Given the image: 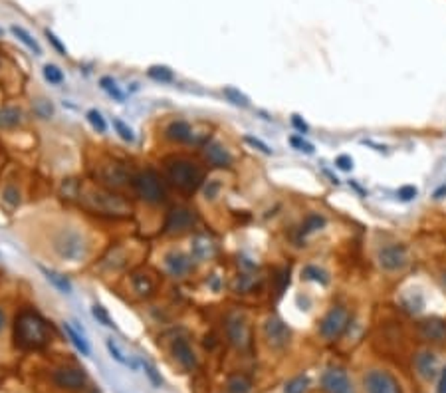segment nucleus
Wrapping results in <instances>:
<instances>
[{
	"mask_svg": "<svg viewBox=\"0 0 446 393\" xmlns=\"http://www.w3.org/2000/svg\"><path fill=\"white\" fill-rule=\"evenodd\" d=\"M52 248L66 262H82L89 253V240L78 226H62L52 237Z\"/></svg>",
	"mask_w": 446,
	"mask_h": 393,
	"instance_id": "obj_2",
	"label": "nucleus"
},
{
	"mask_svg": "<svg viewBox=\"0 0 446 393\" xmlns=\"http://www.w3.org/2000/svg\"><path fill=\"white\" fill-rule=\"evenodd\" d=\"M91 314H93V318H96V320H98L100 324L107 326V328H115L113 320L109 318V314L105 312V308H103V306H98V304H96V306L91 308Z\"/></svg>",
	"mask_w": 446,
	"mask_h": 393,
	"instance_id": "obj_38",
	"label": "nucleus"
},
{
	"mask_svg": "<svg viewBox=\"0 0 446 393\" xmlns=\"http://www.w3.org/2000/svg\"><path fill=\"white\" fill-rule=\"evenodd\" d=\"M446 195V185H443V187H438L436 191H434V199H443Z\"/></svg>",
	"mask_w": 446,
	"mask_h": 393,
	"instance_id": "obj_51",
	"label": "nucleus"
},
{
	"mask_svg": "<svg viewBox=\"0 0 446 393\" xmlns=\"http://www.w3.org/2000/svg\"><path fill=\"white\" fill-rule=\"evenodd\" d=\"M252 284H254V280H252V278H248V276L244 274V276H241V278H238V284H236V286H238V290L241 292H246L248 288H250V286H252Z\"/></svg>",
	"mask_w": 446,
	"mask_h": 393,
	"instance_id": "obj_50",
	"label": "nucleus"
},
{
	"mask_svg": "<svg viewBox=\"0 0 446 393\" xmlns=\"http://www.w3.org/2000/svg\"><path fill=\"white\" fill-rule=\"evenodd\" d=\"M308 377L304 376H298L293 377L292 381H288L286 383V387H284V393H306L308 392Z\"/></svg>",
	"mask_w": 446,
	"mask_h": 393,
	"instance_id": "obj_32",
	"label": "nucleus"
},
{
	"mask_svg": "<svg viewBox=\"0 0 446 393\" xmlns=\"http://www.w3.org/2000/svg\"><path fill=\"white\" fill-rule=\"evenodd\" d=\"M244 141L250 145V147H254V149H258V151H262L264 155H272V149L264 143V141H260V139H256V137L252 136H246L244 137Z\"/></svg>",
	"mask_w": 446,
	"mask_h": 393,
	"instance_id": "obj_40",
	"label": "nucleus"
},
{
	"mask_svg": "<svg viewBox=\"0 0 446 393\" xmlns=\"http://www.w3.org/2000/svg\"><path fill=\"white\" fill-rule=\"evenodd\" d=\"M228 393H250L252 392V381L244 374H232L226 381Z\"/></svg>",
	"mask_w": 446,
	"mask_h": 393,
	"instance_id": "obj_23",
	"label": "nucleus"
},
{
	"mask_svg": "<svg viewBox=\"0 0 446 393\" xmlns=\"http://www.w3.org/2000/svg\"><path fill=\"white\" fill-rule=\"evenodd\" d=\"M335 165H337L342 171H351V169H353V159H351L349 155H339V157L335 159Z\"/></svg>",
	"mask_w": 446,
	"mask_h": 393,
	"instance_id": "obj_45",
	"label": "nucleus"
},
{
	"mask_svg": "<svg viewBox=\"0 0 446 393\" xmlns=\"http://www.w3.org/2000/svg\"><path fill=\"white\" fill-rule=\"evenodd\" d=\"M226 336L238 350H246L250 346V324L244 314L234 312L226 318Z\"/></svg>",
	"mask_w": 446,
	"mask_h": 393,
	"instance_id": "obj_10",
	"label": "nucleus"
},
{
	"mask_svg": "<svg viewBox=\"0 0 446 393\" xmlns=\"http://www.w3.org/2000/svg\"><path fill=\"white\" fill-rule=\"evenodd\" d=\"M223 94L228 102H232L234 105H238V107H248L250 105V100L242 94L241 89H236V87H224Z\"/></svg>",
	"mask_w": 446,
	"mask_h": 393,
	"instance_id": "obj_29",
	"label": "nucleus"
},
{
	"mask_svg": "<svg viewBox=\"0 0 446 393\" xmlns=\"http://www.w3.org/2000/svg\"><path fill=\"white\" fill-rule=\"evenodd\" d=\"M292 125L300 131V134H306L308 131V123L306 121H302L300 116H292Z\"/></svg>",
	"mask_w": 446,
	"mask_h": 393,
	"instance_id": "obj_49",
	"label": "nucleus"
},
{
	"mask_svg": "<svg viewBox=\"0 0 446 393\" xmlns=\"http://www.w3.org/2000/svg\"><path fill=\"white\" fill-rule=\"evenodd\" d=\"M377 264L381 270L385 273H401L409 266V253L405 244H385L383 248H379L377 253Z\"/></svg>",
	"mask_w": 446,
	"mask_h": 393,
	"instance_id": "obj_8",
	"label": "nucleus"
},
{
	"mask_svg": "<svg viewBox=\"0 0 446 393\" xmlns=\"http://www.w3.org/2000/svg\"><path fill=\"white\" fill-rule=\"evenodd\" d=\"M46 38H48V40H50L52 44H54V48H56V50L62 52V54L66 56V48H64V44H62V42H60V40H58V38L54 36V32H50V30H46Z\"/></svg>",
	"mask_w": 446,
	"mask_h": 393,
	"instance_id": "obj_48",
	"label": "nucleus"
},
{
	"mask_svg": "<svg viewBox=\"0 0 446 393\" xmlns=\"http://www.w3.org/2000/svg\"><path fill=\"white\" fill-rule=\"evenodd\" d=\"M165 268L175 278H183L190 270V258L181 251H171L165 255Z\"/></svg>",
	"mask_w": 446,
	"mask_h": 393,
	"instance_id": "obj_17",
	"label": "nucleus"
},
{
	"mask_svg": "<svg viewBox=\"0 0 446 393\" xmlns=\"http://www.w3.org/2000/svg\"><path fill=\"white\" fill-rule=\"evenodd\" d=\"M64 330H66V334H68V338L71 340V343L78 348V352H82V356H89V354H91V350H89V346H87L86 338H84L78 330H74L71 324H64Z\"/></svg>",
	"mask_w": 446,
	"mask_h": 393,
	"instance_id": "obj_27",
	"label": "nucleus"
},
{
	"mask_svg": "<svg viewBox=\"0 0 446 393\" xmlns=\"http://www.w3.org/2000/svg\"><path fill=\"white\" fill-rule=\"evenodd\" d=\"M326 224H327V219L324 217V215H320V213H309L308 217L304 219V222H302L300 231H298V237H300V239H306V237H309V235L322 231Z\"/></svg>",
	"mask_w": 446,
	"mask_h": 393,
	"instance_id": "obj_20",
	"label": "nucleus"
},
{
	"mask_svg": "<svg viewBox=\"0 0 446 393\" xmlns=\"http://www.w3.org/2000/svg\"><path fill=\"white\" fill-rule=\"evenodd\" d=\"M40 270H42V274L46 276V280L50 282L56 290H60L62 294H71V282H69L64 274L50 270V268H46V266H40Z\"/></svg>",
	"mask_w": 446,
	"mask_h": 393,
	"instance_id": "obj_22",
	"label": "nucleus"
},
{
	"mask_svg": "<svg viewBox=\"0 0 446 393\" xmlns=\"http://www.w3.org/2000/svg\"><path fill=\"white\" fill-rule=\"evenodd\" d=\"M320 385L324 393H357V387L353 383L347 370L331 365L320 377Z\"/></svg>",
	"mask_w": 446,
	"mask_h": 393,
	"instance_id": "obj_9",
	"label": "nucleus"
},
{
	"mask_svg": "<svg viewBox=\"0 0 446 393\" xmlns=\"http://www.w3.org/2000/svg\"><path fill=\"white\" fill-rule=\"evenodd\" d=\"M133 189H135V193H137L145 203H151V205L163 203L165 197H167V193H165V187H163L159 175L155 171H151V169L137 173V175L133 177Z\"/></svg>",
	"mask_w": 446,
	"mask_h": 393,
	"instance_id": "obj_6",
	"label": "nucleus"
},
{
	"mask_svg": "<svg viewBox=\"0 0 446 393\" xmlns=\"http://www.w3.org/2000/svg\"><path fill=\"white\" fill-rule=\"evenodd\" d=\"M416 195H419V191H416L414 185H405V187L399 189V199L405 201V203H407V201H412Z\"/></svg>",
	"mask_w": 446,
	"mask_h": 393,
	"instance_id": "obj_43",
	"label": "nucleus"
},
{
	"mask_svg": "<svg viewBox=\"0 0 446 393\" xmlns=\"http://www.w3.org/2000/svg\"><path fill=\"white\" fill-rule=\"evenodd\" d=\"M10 32L16 36L18 40H20L24 46H28L30 50L34 52L36 56H42V48H40V44H38L34 38L30 36V32H28V30H24L22 26H12V28H10Z\"/></svg>",
	"mask_w": 446,
	"mask_h": 393,
	"instance_id": "obj_25",
	"label": "nucleus"
},
{
	"mask_svg": "<svg viewBox=\"0 0 446 393\" xmlns=\"http://www.w3.org/2000/svg\"><path fill=\"white\" fill-rule=\"evenodd\" d=\"M4 322H6V318H4V312L0 310V330L4 328Z\"/></svg>",
	"mask_w": 446,
	"mask_h": 393,
	"instance_id": "obj_52",
	"label": "nucleus"
},
{
	"mask_svg": "<svg viewBox=\"0 0 446 393\" xmlns=\"http://www.w3.org/2000/svg\"><path fill=\"white\" fill-rule=\"evenodd\" d=\"M34 114L42 120H50L54 116V105L48 100H36L34 102Z\"/></svg>",
	"mask_w": 446,
	"mask_h": 393,
	"instance_id": "obj_34",
	"label": "nucleus"
},
{
	"mask_svg": "<svg viewBox=\"0 0 446 393\" xmlns=\"http://www.w3.org/2000/svg\"><path fill=\"white\" fill-rule=\"evenodd\" d=\"M143 368H145V374H147V376H149V379H151V383L159 387V385L163 383V379H161V376L157 374V370H155L151 363H147V361L143 363Z\"/></svg>",
	"mask_w": 446,
	"mask_h": 393,
	"instance_id": "obj_44",
	"label": "nucleus"
},
{
	"mask_svg": "<svg viewBox=\"0 0 446 393\" xmlns=\"http://www.w3.org/2000/svg\"><path fill=\"white\" fill-rule=\"evenodd\" d=\"M171 354L172 358L177 359L185 370L192 372L197 368V356L190 348V343L185 340V338H177L175 342L171 343Z\"/></svg>",
	"mask_w": 446,
	"mask_h": 393,
	"instance_id": "obj_15",
	"label": "nucleus"
},
{
	"mask_svg": "<svg viewBox=\"0 0 446 393\" xmlns=\"http://www.w3.org/2000/svg\"><path fill=\"white\" fill-rule=\"evenodd\" d=\"M351 320V314L345 306H333L326 316L320 320L317 326V334L322 336V340L326 342H337L345 334L347 326Z\"/></svg>",
	"mask_w": 446,
	"mask_h": 393,
	"instance_id": "obj_5",
	"label": "nucleus"
},
{
	"mask_svg": "<svg viewBox=\"0 0 446 393\" xmlns=\"http://www.w3.org/2000/svg\"><path fill=\"white\" fill-rule=\"evenodd\" d=\"M2 199L10 206H16L20 203V193H18V189L14 185H8V187L4 189V193H2Z\"/></svg>",
	"mask_w": 446,
	"mask_h": 393,
	"instance_id": "obj_39",
	"label": "nucleus"
},
{
	"mask_svg": "<svg viewBox=\"0 0 446 393\" xmlns=\"http://www.w3.org/2000/svg\"><path fill=\"white\" fill-rule=\"evenodd\" d=\"M147 74H149V78H153L155 82H172L175 80L172 70L167 68V66H151Z\"/></svg>",
	"mask_w": 446,
	"mask_h": 393,
	"instance_id": "obj_30",
	"label": "nucleus"
},
{
	"mask_svg": "<svg viewBox=\"0 0 446 393\" xmlns=\"http://www.w3.org/2000/svg\"><path fill=\"white\" fill-rule=\"evenodd\" d=\"M290 284V270L286 268V270H282L280 274V284H278V294H282V292L286 290V286Z\"/></svg>",
	"mask_w": 446,
	"mask_h": 393,
	"instance_id": "obj_46",
	"label": "nucleus"
},
{
	"mask_svg": "<svg viewBox=\"0 0 446 393\" xmlns=\"http://www.w3.org/2000/svg\"><path fill=\"white\" fill-rule=\"evenodd\" d=\"M194 224V215L192 211L185 209V206H172L167 213V221H165V233L169 235H181L185 231H189Z\"/></svg>",
	"mask_w": 446,
	"mask_h": 393,
	"instance_id": "obj_13",
	"label": "nucleus"
},
{
	"mask_svg": "<svg viewBox=\"0 0 446 393\" xmlns=\"http://www.w3.org/2000/svg\"><path fill=\"white\" fill-rule=\"evenodd\" d=\"M436 393H446V365L441 370L438 379H436Z\"/></svg>",
	"mask_w": 446,
	"mask_h": 393,
	"instance_id": "obj_47",
	"label": "nucleus"
},
{
	"mask_svg": "<svg viewBox=\"0 0 446 393\" xmlns=\"http://www.w3.org/2000/svg\"><path fill=\"white\" fill-rule=\"evenodd\" d=\"M290 143H292L298 151H304V153H308V155L313 153V145H311V143H308V141H304L302 137H298V136L290 137Z\"/></svg>",
	"mask_w": 446,
	"mask_h": 393,
	"instance_id": "obj_41",
	"label": "nucleus"
},
{
	"mask_svg": "<svg viewBox=\"0 0 446 393\" xmlns=\"http://www.w3.org/2000/svg\"><path fill=\"white\" fill-rule=\"evenodd\" d=\"M264 338L272 350H286L292 340V330L278 316H270L264 322Z\"/></svg>",
	"mask_w": 446,
	"mask_h": 393,
	"instance_id": "obj_11",
	"label": "nucleus"
},
{
	"mask_svg": "<svg viewBox=\"0 0 446 393\" xmlns=\"http://www.w3.org/2000/svg\"><path fill=\"white\" fill-rule=\"evenodd\" d=\"M167 175H169V179H171L175 187H179L181 191H187V193L197 191L205 181L203 169L197 163H192L189 159H183V157L167 161Z\"/></svg>",
	"mask_w": 446,
	"mask_h": 393,
	"instance_id": "obj_3",
	"label": "nucleus"
},
{
	"mask_svg": "<svg viewBox=\"0 0 446 393\" xmlns=\"http://www.w3.org/2000/svg\"><path fill=\"white\" fill-rule=\"evenodd\" d=\"M54 383L62 390H82L86 385V374L80 368H60L54 372Z\"/></svg>",
	"mask_w": 446,
	"mask_h": 393,
	"instance_id": "obj_14",
	"label": "nucleus"
},
{
	"mask_svg": "<svg viewBox=\"0 0 446 393\" xmlns=\"http://www.w3.org/2000/svg\"><path fill=\"white\" fill-rule=\"evenodd\" d=\"M212 251H214V244L206 239V237H194V240H192V248H190L192 258H197V260H206L208 257H212Z\"/></svg>",
	"mask_w": 446,
	"mask_h": 393,
	"instance_id": "obj_24",
	"label": "nucleus"
},
{
	"mask_svg": "<svg viewBox=\"0 0 446 393\" xmlns=\"http://www.w3.org/2000/svg\"><path fill=\"white\" fill-rule=\"evenodd\" d=\"M87 205L100 213H107V215H127L131 213V205L121 199L120 195L107 193V191H89L86 197Z\"/></svg>",
	"mask_w": 446,
	"mask_h": 393,
	"instance_id": "obj_7",
	"label": "nucleus"
},
{
	"mask_svg": "<svg viewBox=\"0 0 446 393\" xmlns=\"http://www.w3.org/2000/svg\"><path fill=\"white\" fill-rule=\"evenodd\" d=\"M87 121H89L100 134H105V131H107V123H105L103 116L98 109H89V111H87Z\"/></svg>",
	"mask_w": 446,
	"mask_h": 393,
	"instance_id": "obj_36",
	"label": "nucleus"
},
{
	"mask_svg": "<svg viewBox=\"0 0 446 393\" xmlns=\"http://www.w3.org/2000/svg\"><path fill=\"white\" fill-rule=\"evenodd\" d=\"M165 137L171 139V141H179V143H192V141H194V131H192L190 123L179 120L167 125Z\"/></svg>",
	"mask_w": 446,
	"mask_h": 393,
	"instance_id": "obj_19",
	"label": "nucleus"
},
{
	"mask_svg": "<svg viewBox=\"0 0 446 393\" xmlns=\"http://www.w3.org/2000/svg\"><path fill=\"white\" fill-rule=\"evenodd\" d=\"M100 84H102L103 89H105V92H107L109 96H113V98H115L118 102H123V100H125L123 92H121L120 87L115 86V82H113L111 78H102V82H100Z\"/></svg>",
	"mask_w": 446,
	"mask_h": 393,
	"instance_id": "obj_37",
	"label": "nucleus"
},
{
	"mask_svg": "<svg viewBox=\"0 0 446 393\" xmlns=\"http://www.w3.org/2000/svg\"><path fill=\"white\" fill-rule=\"evenodd\" d=\"M302 276H304L306 280H313V282L322 284V286H327V284H329V274H327L324 268L315 266V264H308V266L302 270Z\"/></svg>",
	"mask_w": 446,
	"mask_h": 393,
	"instance_id": "obj_26",
	"label": "nucleus"
},
{
	"mask_svg": "<svg viewBox=\"0 0 446 393\" xmlns=\"http://www.w3.org/2000/svg\"><path fill=\"white\" fill-rule=\"evenodd\" d=\"M113 127H115V131L120 134V137L123 141H129V143L135 141V134H133V129H131L127 123H123L121 120H113Z\"/></svg>",
	"mask_w": 446,
	"mask_h": 393,
	"instance_id": "obj_35",
	"label": "nucleus"
},
{
	"mask_svg": "<svg viewBox=\"0 0 446 393\" xmlns=\"http://www.w3.org/2000/svg\"><path fill=\"white\" fill-rule=\"evenodd\" d=\"M421 336L430 342H446V322L441 318H430L419 326Z\"/></svg>",
	"mask_w": 446,
	"mask_h": 393,
	"instance_id": "obj_18",
	"label": "nucleus"
},
{
	"mask_svg": "<svg viewBox=\"0 0 446 393\" xmlns=\"http://www.w3.org/2000/svg\"><path fill=\"white\" fill-rule=\"evenodd\" d=\"M205 157L212 167H230L232 165V155L228 153V149L219 141H208L206 143Z\"/></svg>",
	"mask_w": 446,
	"mask_h": 393,
	"instance_id": "obj_16",
	"label": "nucleus"
},
{
	"mask_svg": "<svg viewBox=\"0 0 446 393\" xmlns=\"http://www.w3.org/2000/svg\"><path fill=\"white\" fill-rule=\"evenodd\" d=\"M22 123V109L16 105H6L0 109V127L2 129H12Z\"/></svg>",
	"mask_w": 446,
	"mask_h": 393,
	"instance_id": "obj_21",
	"label": "nucleus"
},
{
	"mask_svg": "<svg viewBox=\"0 0 446 393\" xmlns=\"http://www.w3.org/2000/svg\"><path fill=\"white\" fill-rule=\"evenodd\" d=\"M219 191H221V181H216V179L208 181V185L205 187L206 199H208V201H214V199L219 197Z\"/></svg>",
	"mask_w": 446,
	"mask_h": 393,
	"instance_id": "obj_42",
	"label": "nucleus"
},
{
	"mask_svg": "<svg viewBox=\"0 0 446 393\" xmlns=\"http://www.w3.org/2000/svg\"><path fill=\"white\" fill-rule=\"evenodd\" d=\"M361 393H405L395 372L383 365H371L361 376Z\"/></svg>",
	"mask_w": 446,
	"mask_h": 393,
	"instance_id": "obj_4",
	"label": "nucleus"
},
{
	"mask_svg": "<svg viewBox=\"0 0 446 393\" xmlns=\"http://www.w3.org/2000/svg\"><path fill=\"white\" fill-rule=\"evenodd\" d=\"M105 346H107V352L111 354V358L115 359V361H120L121 365H131V368H135V363H133V361H129V359L123 356V352L120 350V346L113 342V338H107Z\"/></svg>",
	"mask_w": 446,
	"mask_h": 393,
	"instance_id": "obj_31",
	"label": "nucleus"
},
{
	"mask_svg": "<svg viewBox=\"0 0 446 393\" xmlns=\"http://www.w3.org/2000/svg\"><path fill=\"white\" fill-rule=\"evenodd\" d=\"M44 78L54 84V86H60L62 82H64V74H62V70L58 68V66H54V64H46L44 66Z\"/></svg>",
	"mask_w": 446,
	"mask_h": 393,
	"instance_id": "obj_33",
	"label": "nucleus"
},
{
	"mask_svg": "<svg viewBox=\"0 0 446 393\" xmlns=\"http://www.w3.org/2000/svg\"><path fill=\"white\" fill-rule=\"evenodd\" d=\"M412 368H414V374L419 376V379L425 381V383H430L434 377H438V374H441L438 358H436V354H432L430 350L419 352V354L412 358Z\"/></svg>",
	"mask_w": 446,
	"mask_h": 393,
	"instance_id": "obj_12",
	"label": "nucleus"
},
{
	"mask_svg": "<svg viewBox=\"0 0 446 393\" xmlns=\"http://www.w3.org/2000/svg\"><path fill=\"white\" fill-rule=\"evenodd\" d=\"M14 340L22 350H38L50 342V328L34 310H22L14 320Z\"/></svg>",
	"mask_w": 446,
	"mask_h": 393,
	"instance_id": "obj_1",
	"label": "nucleus"
},
{
	"mask_svg": "<svg viewBox=\"0 0 446 393\" xmlns=\"http://www.w3.org/2000/svg\"><path fill=\"white\" fill-rule=\"evenodd\" d=\"M131 282H133V288L137 294L141 296H149L151 292H153V282H151V278L147 276V274H133L131 276Z\"/></svg>",
	"mask_w": 446,
	"mask_h": 393,
	"instance_id": "obj_28",
	"label": "nucleus"
}]
</instances>
